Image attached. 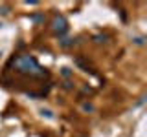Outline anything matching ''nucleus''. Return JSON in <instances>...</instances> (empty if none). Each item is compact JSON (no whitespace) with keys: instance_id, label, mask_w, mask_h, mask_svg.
I'll return each mask as SVG.
<instances>
[{"instance_id":"5","label":"nucleus","mask_w":147,"mask_h":137,"mask_svg":"<svg viewBox=\"0 0 147 137\" xmlns=\"http://www.w3.org/2000/svg\"><path fill=\"white\" fill-rule=\"evenodd\" d=\"M59 44H61V48H70V46L76 44V40L74 39H63V40H59Z\"/></svg>"},{"instance_id":"9","label":"nucleus","mask_w":147,"mask_h":137,"mask_svg":"<svg viewBox=\"0 0 147 137\" xmlns=\"http://www.w3.org/2000/svg\"><path fill=\"white\" fill-rule=\"evenodd\" d=\"M83 110H85V112H94V106H92L90 102H85L83 104Z\"/></svg>"},{"instance_id":"12","label":"nucleus","mask_w":147,"mask_h":137,"mask_svg":"<svg viewBox=\"0 0 147 137\" xmlns=\"http://www.w3.org/2000/svg\"><path fill=\"white\" fill-rule=\"evenodd\" d=\"M0 26H2V24H0Z\"/></svg>"},{"instance_id":"2","label":"nucleus","mask_w":147,"mask_h":137,"mask_svg":"<svg viewBox=\"0 0 147 137\" xmlns=\"http://www.w3.org/2000/svg\"><path fill=\"white\" fill-rule=\"evenodd\" d=\"M52 31L55 35H64L68 31V20L64 15H59V13H55L53 18H52Z\"/></svg>"},{"instance_id":"7","label":"nucleus","mask_w":147,"mask_h":137,"mask_svg":"<svg viewBox=\"0 0 147 137\" xmlns=\"http://www.w3.org/2000/svg\"><path fill=\"white\" fill-rule=\"evenodd\" d=\"M40 113H42V115H46V117H48V119H53V113H52V110H40Z\"/></svg>"},{"instance_id":"1","label":"nucleus","mask_w":147,"mask_h":137,"mask_svg":"<svg viewBox=\"0 0 147 137\" xmlns=\"http://www.w3.org/2000/svg\"><path fill=\"white\" fill-rule=\"evenodd\" d=\"M9 66L17 73H22V75H30V77H46L48 75L46 68L40 66L33 55H28V53H22L18 57H15L9 62Z\"/></svg>"},{"instance_id":"8","label":"nucleus","mask_w":147,"mask_h":137,"mask_svg":"<svg viewBox=\"0 0 147 137\" xmlns=\"http://www.w3.org/2000/svg\"><path fill=\"white\" fill-rule=\"evenodd\" d=\"M9 6H0V15H9Z\"/></svg>"},{"instance_id":"4","label":"nucleus","mask_w":147,"mask_h":137,"mask_svg":"<svg viewBox=\"0 0 147 137\" xmlns=\"http://www.w3.org/2000/svg\"><path fill=\"white\" fill-rule=\"evenodd\" d=\"M74 62H76V64L81 68L83 71H88V64H85V61H83L81 57H76V59H74Z\"/></svg>"},{"instance_id":"3","label":"nucleus","mask_w":147,"mask_h":137,"mask_svg":"<svg viewBox=\"0 0 147 137\" xmlns=\"http://www.w3.org/2000/svg\"><path fill=\"white\" fill-rule=\"evenodd\" d=\"M30 20H33L35 24H44L46 17L42 15V13H33V15H30Z\"/></svg>"},{"instance_id":"6","label":"nucleus","mask_w":147,"mask_h":137,"mask_svg":"<svg viewBox=\"0 0 147 137\" xmlns=\"http://www.w3.org/2000/svg\"><path fill=\"white\" fill-rule=\"evenodd\" d=\"M94 42H107V35H96Z\"/></svg>"},{"instance_id":"11","label":"nucleus","mask_w":147,"mask_h":137,"mask_svg":"<svg viewBox=\"0 0 147 137\" xmlns=\"http://www.w3.org/2000/svg\"><path fill=\"white\" fill-rule=\"evenodd\" d=\"M134 42H136L138 46H142V44H144V37H138V39H134Z\"/></svg>"},{"instance_id":"10","label":"nucleus","mask_w":147,"mask_h":137,"mask_svg":"<svg viewBox=\"0 0 147 137\" xmlns=\"http://www.w3.org/2000/svg\"><path fill=\"white\" fill-rule=\"evenodd\" d=\"M61 73H63V75H64V77H70V75H72V71H70V68H63V71H61Z\"/></svg>"}]
</instances>
